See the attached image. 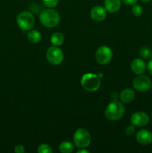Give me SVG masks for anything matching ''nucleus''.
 Returning <instances> with one entry per match:
<instances>
[{
  "label": "nucleus",
  "mask_w": 152,
  "mask_h": 153,
  "mask_svg": "<svg viewBox=\"0 0 152 153\" xmlns=\"http://www.w3.org/2000/svg\"><path fill=\"white\" fill-rule=\"evenodd\" d=\"M125 111V106L122 102L118 100H113L105 108L104 116L109 120L116 121L123 117Z\"/></svg>",
  "instance_id": "1"
},
{
  "label": "nucleus",
  "mask_w": 152,
  "mask_h": 153,
  "mask_svg": "<svg viewBox=\"0 0 152 153\" xmlns=\"http://www.w3.org/2000/svg\"><path fill=\"white\" fill-rule=\"evenodd\" d=\"M40 22L47 28H53L60 22V15L53 8H47L42 10L39 16Z\"/></svg>",
  "instance_id": "2"
},
{
  "label": "nucleus",
  "mask_w": 152,
  "mask_h": 153,
  "mask_svg": "<svg viewBox=\"0 0 152 153\" xmlns=\"http://www.w3.org/2000/svg\"><path fill=\"white\" fill-rule=\"evenodd\" d=\"M82 87L84 90L89 92L96 91L101 85V79L99 76L88 73L83 75L80 81Z\"/></svg>",
  "instance_id": "3"
},
{
  "label": "nucleus",
  "mask_w": 152,
  "mask_h": 153,
  "mask_svg": "<svg viewBox=\"0 0 152 153\" xmlns=\"http://www.w3.org/2000/svg\"><path fill=\"white\" fill-rule=\"evenodd\" d=\"M73 141L77 148L85 149L90 144V134L85 128H78L75 132L74 136H73Z\"/></svg>",
  "instance_id": "4"
},
{
  "label": "nucleus",
  "mask_w": 152,
  "mask_h": 153,
  "mask_svg": "<svg viewBox=\"0 0 152 153\" xmlns=\"http://www.w3.org/2000/svg\"><path fill=\"white\" fill-rule=\"evenodd\" d=\"M16 22L22 31H28L34 27L35 19L32 13L30 12L22 11L17 16Z\"/></svg>",
  "instance_id": "5"
},
{
  "label": "nucleus",
  "mask_w": 152,
  "mask_h": 153,
  "mask_svg": "<svg viewBox=\"0 0 152 153\" xmlns=\"http://www.w3.org/2000/svg\"><path fill=\"white\" fill-rule=\"evenodd\" d=\"M46 58L52 65H59L63 60V52L58 46H52L46 52Z\"/></svg>",
  "instance_id": "6"
},
{
  "label": "nucleus",
  "mask_w": 152,
  "mask_h": 153,
  "mask_svg": "<svg viewBox=\"0 0 152 153\" xmlns=\"http://www.w3.org/2000/svg\"><path fill=\"white\" fill-rule=\"evenodd\" d=\"M112 58L113 52L111 49L107 46H100L95 52V60L101 65H105L110 63Z\"/></svg>",
  "instance_id": "7"
},
{
  "label": "nucleus",
  "mask_w": 152,
  "mask_h": 153,
  "mask_svg": "<svg viewBox=\"0 0 152 153\" xmlns=\"http://www.w3.org/2000/svg\"><path fill=\"white\" fill-rule=\"evenodd\" d=\"M151 81L150 78L146 76L139 75L133 81V86L139 92H145L151 88Z\"/></svg>",
  "instance_id": "8"
},
{
  "label": "nucleus",
  "mask_w": 152,
  "mask_h": 153,
  "mask_svg": "<svg viewBox=\"0 0 152 153\" xmlns=\"http://www.w3.org/2000/svg\"><path fill=\"white\" fill-rule=\"evenodd\" d=\"M149 122V117L143 111H137L132 114L131 117V123L132 125L137 127H142L147 125Z\"/></svg>",
  "instance_id": "9"
},
{
  "label": "nucleus",
  "mask_w": 152,
  "mask_h": 153,
  "mask_svg": "<svg viewBox=\"0 0 152 153\" xmlns=\"http://www.w3.org/2000/svg\"><path fill=\"white\" fill-rule=\"evenodd\" d=\"M90 16L95 22H101L107 16V10L102 6L97 5L92 7L90 11Z\"/></svg>",
  "instance_id": "10"
},
{
  "label": "nucleus",
  "mask_w": 152,
  "mask_h": 153,
  "mask_svg": "<svg viewBox=\"0 0 152 153\" xmlns=\"http://www.w3.org/2000/svg\"><path fill=\"white\" fill-rule=\"evenodd\" d=\"M136 139L142 145H148L152 143V133L147 129H141L137 133Z\"/></svg>",
  "instance_id": "11"
},
{
  "label": "nucleus",
  "mask_w": 152,
  "mask_h": 153,
  "mask_svg": "<svg viewBox=\"0 0 152 153\" xmlns=\"http://www.w3.org/2000/svg\"><path fill=\"white\" fill-rule=\"evenodd\" d=\"M131 69L134 73L137 75H142L145 72L146 64L141 58H135L131 64Z\"/></svg>",
  "instance_id": "12"
},
{
  "label": "nucleus",
  "mask_w": 152,
  "mask_h": 153,
  "mask_svg": "<svg viewBox=\"0 0 152 153\" xmlns=\"http://www.w3.org/2000/svg\"><path fill=\"white\" fill-rule=\"evenodd\" d=\"M122 0H104V8L109 13H115L120 9Z\"/></svg>",
  "instance_id": "13"
},
{
  "label": "nucleus",
  "mask_w": 152,
  "mask_h": 153,
  "mask_svg": "<svg viewBox=\"0 0 152 153\" xmlns=\"http://www.w3.org/2000/svg\"><path fill=\"white\" fill-rule=\"evenodd\" d=\"M121 102L123 103H130L135 98V93L131 88H125L119 95Z\"/></svg>",
  "instance_id": "14"
},
{
  "label": "nucleus",
  "mask_w": 152,
  "mask_h": 153,
  "mask_svg": "<svg viewBox=\"0 0 152 153\" xmlns=\"http://www.w3.org/2000/svg\"><path fill=\"white\" fill-rule=\"evenodd\" d=\"M28 40L32 43H37L41 40V34L37 30L31 29L27 34Z\"/></svg>",
  "instance_id": "15"
},
{
  "label": "nucleus",
  "mask_w": 152,
  "mask_h": 153,
  "mask_svg": "<svg viewBox=\"0 0 152 153\" xmlns=\"http://www.w3.org/2000/svg\"><path fill=\"white\" fill-rule=\"evenodd\" d=\"M50 41L52 45L55 46H59L63 44L64 41V36L61 32H55L51 36Z\"/></svg>",
  "instance_id": "16"
},
{
  "label": "nucleus",
  "mask_w": 152,
  "mask_h": 153,
  "mask_svg": "<svg viewBox=\"0 0 152 153\" xmlns=\"http://www.w3.org/2000/svg\"><path fill=\"white\" fill-rule=\"evenodd\" d=\"M75 146L69 141H63L59 145V150L62 153H71L74 151Z\"/></svg>",
  "instance_id": "17"
},
{
  "label": "nucleus",
  "mask_w": 152,
  "mask_h": 153,
  "mask_svg": "<svg viewBox=\"0 0 152 153\" xmlns=\"http://www.w3.org/2000/svg\"><path fill=\"white\" fill-rule=\"evenodd\" d=\"M139 55L144 59H151V58H152V52L146 46H142L140 48Z\"/></svg>",
  "instance_id": "18"
},
{
  "label": "nucleus",
  "mask_w": 152,
  "mask_h": 153,
  "mask_svg": "<svg viewBox=\"0 0 152 153\" xmlns=\"http://www.w3.org/2000/svg\"><path fill=\"white\" fill-rule=\"evenodd\" d=\"M131 11H132V13L135 16H140L143 13V8L139 4H135L132 5Z\"/></svg>",
  "instance_id": "19"
},
{
  "label": "nucleus",
  "mask_w": 152,
  "mask_h": 153,
  "mask_svg": "<svg viewBox=\"0 0 152 153\" xmlns=\"http://www.w3.org/2000/svg\"><path fill=\"white\" fill-rule=\"evenodd\" d=\"M39 153H52V149L49 144H46V143H42L40 146H38V149H37Z\"/></svg>",
  "instance_id": "20"
},
{
  "label": "nucleus",
  "mask_w": 152,
  "mask_h": 153,
  "mask_svg": "<svg viewBox=\"0 0 152 153\" xmlns=\"http://www.w3.org/2000/svg\"><path fill=\"white\" fill-rule=\"evenodd\" d=\"M43 4L48 8H54L58 4V0H43Z\"/></svg>",
  "instance_id": "21"
},
{
  "label": "nucleus",
  "mask_w": 152,
  "mask_h": 153,
  "mask_svg": "<svg viewBox=\"0 0 152 153\" xmlns=\"http://www.w3.org/2000/svg\"><path fill=\"white\" fill-rule=\"evenodd\" d=\"M135 133V127L134 125L128 126L125 128V134L128 136H132Z\"/></svg>",
  "instance_id": "22"
},
{
  "label": "nucleus",
  "mask_w": 152,
  "mask_h": 153,
  "mask_svg": "<svg viewBox=\"0 0 152 153\" xmlns=\"http://www.w3.org/2000/svg\"><path fill=\"white\" fill-rule=\"evenodd\" d=\"M14 152L16 153H24L25 152V147L22 145H16L14 147Z\"/></svg>",
  "instance_id": "23"
},
{
  "label": "nucleus",
  "mask_w": 152,
  "mask_h": 153,
  "mask_svg": "<svg viewBox=\"0 0 152 153\" xmlns=\"http://www.w3.org/2000/svg\"><path fill=\"white\" fill-rule=\"evenodd\" d=\"M122 1L128 6H132L134 4H137V0H122Z\"/></svg>",
  "instance_id": "24"
},
{
  "label": "nucleus",
  "mask_w": 152,
  "mask_h": 153,
  "mask_svg": "<svg viewBox=\"0 0 152 153\" xmlns=\"http://www.w3.org/2000/svg\"><path fill=\"white\" fill-rule=\"evenodd\" d=\"M148 70L149 73L152 75V58H151L148 64Z\"/></svg>",
  "instance_id": "25"
},
{
  "label": "nucleus",
  "mask_w": 152,
  "mask_h": 153,
  "mask_svg": "<svg viewBox=\"0 0 152 153\" xmlns=\"http://www.w3.org/2000/svg\"><path fill=\"white\" fill-rule=\"evenodd\" d=\"M89 152L88 150H85L83 149H80V150L77 151V153H89Z\"/></svg>",
  "instance_id": "26"
},
{
  "label": "nucleus",
  "mask_w": 152,
  "mask_h": 153,
  "mask_svg": "<svg viewBox=\"0 0 152 153\" xmlns=\"http://www.w3.org/2000/svg\"><path fill=\"white\" fill-rule=\"evenodd\" d=\"M142 1H143V2H148V1H151V0H141Z\"/></svg>",
  "instance_id": "27"
}]
</instances>
